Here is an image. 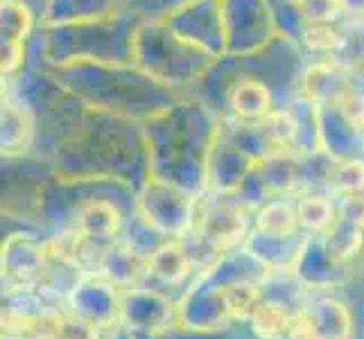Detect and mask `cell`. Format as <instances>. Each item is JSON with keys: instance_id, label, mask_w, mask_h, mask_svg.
<instances>
[{"instance_id": "4", "label": "cell", "mask_w": 364, "mask_h": 339, "mask_svg": "<svg viewBox=\"0 0 364 339\" xmlns=\"http://www.w3.org/2000/svg\"><path fill=\"white\" fill-rule=\"evenodd\" d=\"M122 287L97 271L82 274L68 292V310L100 330L116 328L120 321Z\"/></svg>"}, {"instance_id": "8", "label": "cell", "mask_w": 364, "mask_h": 339, "mask_svg": "<svg viewBox=\"0 0 364 339\" xmlns=\"http://www.w3.org/2000/svg\"><path fill=\"white\" fill-rule=\"evenodd\" d=\"M55 312L57 308H50L36 292V283L9 287L3 296V337L39 333Z\"/></svg>"}, {"instance_id": "23", "label": "cell", "mask_w": 364, "mask_h": 339, "mask_svg": "<svg viewBox=\"0 0 364 339\" xmlns=\"http://www.w3.org/2000/svg\"><path fill=\"white\" fill-rule=\"evenodd\" d=\"M102 339H138V337H136V335H132L129 330H124V328H122V325L118 323V325H116V328H111V330H107Z\"/></svg>"}, {"instance_id": "10", "label": "cell", "mask_w": 364, "mask_h": 339, "mask_svg": "<svg viewBox=\"0 0 364 339\" xmlns=\"http://www.w3.org/2000/svg\"><path fill=\"white\" fill-rule=\"evenodd\" d=\"M306 237L308 235L304 233L292 237H276V235L251 231L242 249L251 258H256L267 271H292L301 249L306 244Z\"/></svg>"}, {"instance_id": "7", "label": "cell", "mask_w": 364, "mask_h": 339, "mask_svg": "<svg viewBox=\"0 0 364 339\" xmlns=\"http://www.w3.org/2000/svg\"><path fill=\"white\" fill-rule=\"evenodd\" d=\"M292 274L299 283L310 292H328L340 290L348 283V265L337 260L328 249H326L321 235L306 237V244L296 258Z\"/></svg>"}, {"instance_id": "24", "label": "cell", "mask_w": 364, "mask_h": 339, "mask_svg": "<svg viewBox=\"0 0 364 339\" xmlns=\"http://www.w3.org/2000/svg\"><path fill=\"white\" fill-rule=\"evenodd\" d=\"M3 339H53L46 330H39V333H30V335H21V337H3Z\"/></svg>"}, {"instance_id": "16", "label": "cell", "mask_w": 364, "mask_h": 339, "mask_svg": "<svg viewBox=\"0 0 364 339\" xmlns=\"http://www.w3.org/2000/svg\"><path fill=\"white\" fill-rule=\"evenodd\" d=\"M296 212L301 231L310 235H323L340 217V204H335L328 195L306 193L296 199Z\"/></svg>"}, {"instance_id": "15", "label": "cell", "mask_w": 364, "mask_h": 339, "mask_svg": "<svg viewBox=\"0 0 364 339\" xmlns=\"http://www.w3.org/2000/svg\"><path fill=\"white\" fill-rule=\"evenodd\" d=\"M254 231L276 235V237H292L301 233L296 202L285 197H272L269 202L260 204L254 217Z\"/></svg>"}, {"instance_id": "17", "label": "cell", "mask_w": 364, "mask_h": 339, "mask_svg": "<svg viewBox=\"0 0 364 339\" xmlns=\"http://www.w3.org/2000/svg\"><path fill=\"white\" fill-rule=\"evenodd\" d=\"M321 240L337 260L350 265L364 249V229L340 215L331 229L321 235Z\"/></svg>"}, {"instance_id": "2", "label": "cell", "mask_w": 364, "mask_h": 339, "mask_svg": "<svg viewBox=\"0 0 364 339\" xmlns=\"http://www.w3.org/2000/svg\"><path fill=\"white\" fill-rule=\"evenodd\" d=\"M237 321L229 292L224 287L197 276V281L177 301V323L186 330L220 335Z\"/></svg>"}, {"instance_id": "3", "label": "cell", "mask_w": 364, "mask_h": 339, "mask_svg": "<svg viewBox=\"0 0 364 339\" xmlns=\"http://www.w3.org/2000/svg\"><path fill=\"white\" fill-rule=\"evenodd\" d=\"M249 204L222 197L208 204L193 224V231L215 256L229 254L237 244H245L249 235Z\"/></svg>"}, {"instance_id": "1", "label": "cell", "mask_w": 364, "mask_h": 339, "mask_svg": "<svg viewBox=\"0 0 364 339\" xmlns=\"http://www.w3.org/2000/svg\"><path fill=\"white\" fill-rule=\"evenodd\" d=\"M138 210L149 229L163 237H183L193 231L195 199L174 181L149 179L138 195Z\"/></svg>"}, {"instance_id": "5", "label": "cell", "mask_w": 364, "mask_h": 339, "mask_svg": "<svg viewBox=\"0 0 364 339\" xmlns=\"http://www.w3.org/2000/svg\"><path fill=\"white\" fill-rule=\"evenodd\" d=\"M177 321V301L149 287H129L120 298V325L136 337L152 335Z\"/></svg>"}, {"instance_id": "19", "label": "cell", "mask_w": 364, "mask_h": 339, "mask_svg": "<svg viewBox=\"0 0 364 339\" xmlns=\"http://www.w3.org/2000/svg\"><path fill=\"white\" fill-rule=\"evenodd\" d=\"M43 330L53 339H102L105 330L95 328L89 321L73 315L70 310H57L53 317L48 319Z\"/></svg>"}, {"instance_id": "20", "label": "cell", "mask_w": 364, "mask_h": 339, "mask_svg": "<svg viewBox=\"0 0 364 339\" xmlns=\"http://www.w3.org/2000/svg\"><path fill=\"white\" fill-rule=\"evenodd\" d=\"M32 28V14L18 0H5L3 3V45H18L28 39Z\"/></svg>"}, {"instance_id": "22", "label": "cell", "mask_w": 364, "mask_h": 339, "mask_svg": "<svg viewBox=\"0 0 364 339\" xmlns=\"http://www.w3.org/2000/svg\"><path fill=\"white\" fill-rule=\"evenodd\" d=\"M138 339H220V337L218 335H204V333L186 330V328H181L177 321H174V323L168 325V328L156 330L152 335H143V337H138Z\"/></svg>"}, {"instance_id": "12", "label": "cell", "mask_w": 364, "mask_h": 339, "mask_svg": "<svg viewBox=\"0 0 364 339\" xmlns=\"http://www.w3.org/2000/svg\"><path fill=\"white\" fill-rule=\"evenodd\" d=\"M193 271V258L183 237H168L147 254V274L166 285H179Z\"/></svg>"}, {"instance_id": "18", "label": "cell", "mask_w": 364, "mask_h": 339, "mask_svg": "<svg viewBox=\"0 0 364 339\" xmlns=\"http://www.w3.org/2000/svg\"><path fill=\"white\" fill-rule=\"evenodd\" d=\"M328 185L340 197L364 195V161L337 158L328 166Z\"/></svg>"}, {"instance_id": "11", "label": "cell", "mask_w": 364, "mask_h": 339, "mask_svg": "<svg viewBox=\"0 0 364 339\" xmlns=\"http://www.w3.org/2000/svg\"><path fill=\"white\" fill-rule=\"evenodd\" d=\"M95 271L122 287V290H129V287H136V283L147 274V256H143L129 242L114 240L102 251Z\"/></svg>"}, {"instance_id": "21", "label": "cell", "mask_w": 364, "mask_h": 339, "mask_svg": "<svg viewBox=\"0 0 364 339\" xmlns=\"http://www.w3.org/2000/svg\"><path fill=\"white\" fill-rule=\"evenodd\" d=\"M304 43L312 53H337L344 43V34L335 23H308L304 30Z\"/></svg>"}, {"instance_id": "13", "label": "cell", "mask_w": 364, "mask_h": 339, "mask_svg": "<svg viewBox=\"0 0 364 339\" xmlns=\"http://www.w3.org/2000/svg\"><path fill=\"white\" fill-rule=\"evenodd\" d=\"M75 229L84 237L95 242H114L118 233L122 231V215L118 206L105 199H95V202L84 204L77 210L75 217Z\"/></svg>"}, {"instance_id": "14", "label": "cell", "mask_w": 364, "mask_h": 339, "mask_svg": "<svg viewBox=\"0 0 364 339\" xmlns=\"http://www.w3.org/2000/svg\"><path fill=\"white\" fill-rule=\"evenodd\" d=\"M229 104H231V111L235 113V118H240L242 122H251V124H258L274 111L272 93L267 86L258 80L237 82L229 95Z\"/></svg>"}, {"instance_id": "6", "label": "cell", "mask_w": 364, "mask_h": 339, "mask_svg": "<svg viewBox=\"0 0 364 339\" xmlns=\"http://www.w3.org/2000/svg\"><path fill=\"white\" fill-rule=\"evenodd\" d=\"M355 319L340 296H317L301 312L294 339H353Z\"/></svg>"}, {"instance_id": "9", "label": "cell", "mask_w": 364, "mask_h": 339, "mask_svg": "<svg viewBox=\"0 0 364 339\" xmlns=\"http://www.w3.org/2000/svg\"><path fill=\"white\" fill-rule=\"evenodd\" d=\"M48 244L30 233H11L3 242V279L14 281L16 285L36 283L50 265Z\"/></svg>"}]
</instances>
